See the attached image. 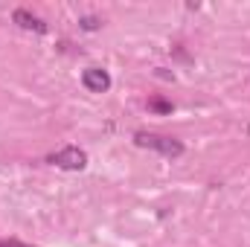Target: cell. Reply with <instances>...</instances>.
<instances>
[{
  "label": "cell",
  "instance_id": "5",
  "mask_svg": "<svg viewBox=\"0 0 250 247\" xmlns=\"http://www.w3.org/2000/svg\"><path fill=\"white\" fill-rule=\"evenodd\" d=\"M79 26H82L84 32H93V29H99V26H102V21H99V18H93V15H84V18L79 21Z\"/></svg>",
  "mask_w": 250,
  "mask_h": 247
},
{
  "label": "cell",
  "instance_id": "4",
  "mask_svg": "<svg viewBox=\"0 0 250 247\" xmlns=\"http://www.w3.org/2000/svg\"><path fill=\"white\" fill-rule=\"evenodd\" d=\"M15 23H18L21 29H26V32H38V35L47 32V23H44L41 18H35L32 12H26V9H15Z\"/></svg>",
  "mask_w": 250,
  "mask_h": 247
},
{
  "label": "cell",
  "instance_id": "6",
  "mask_svg": "<svg viewBox=\"0 0 250 247\" xmlns=\"http://www.w3.org/2000/svg\"><path fill=\"white\" fill-rule=\"evenodd\" d=\"M148 108H154V111H160V114H172V102H163V99H151Z\"/></svg>",
  "mask_w": 250,
  "mask_h": 247
},
{
  "label": "cell",
  "instance_id": "1",
  "mask_svg": "<svg viewBox=\"0 0 250 247\" xmlns=\"http://www.w3.org/2000/svg\"><path fill=\"white\" fill-rule=\"evenodd\" d=\"M134 143H137L140 148H151V151H157V154H163V157H169V160H178V157L184 154V143L175 140V137H163V134L137 131V134H134Z\"/></svg>",
  "mask_w": 250,
  "mask_h": 247
},
{
  "label": "cell",
  "instance_id": "7",
  "mask_svg": "<svg viewBox=\"0 0 250 247\" xmlns=\"http://www.w3.org/2000/svg\"><path fill=\"white\" fill-rule=\"evenodd\" d=\"M0 247H32V245H23V242H0Z\"/></svg>",
  "mask_w": 250,
  "mask_h": 247
},
{
  "label": "cell",
  "instance_id": "2",
  "mask_svg": "<svg viewBox=\"0 0 250 247\" xmlns=\"http://www.w3.org/2000/svg\"><path fill=\"white\" fill-rule=\"evenodd\" d=\"M47 163L56 166V169H64V172H82V169L87 166V154H84L79 145H67V148H62V151L50 154Z\"/></svg>",
  "mask_w": 250,
  "mask_h": 247
},
{
  "label": "cell",
  "instance_id": "3",
  "mask_svg": "<svg viewBox=\"0 0 250 247\" xmlns=\"http://www.w3.org/2000/svg\"><path fill=\"white\" fill-rule=\"evenodd\" d=\"M82 84L90 93H105L111 87V76L102 67H87V70H82Z\"/></svg>",
  "mask_w": 250,
  "mask_h": 247
}]
</instances>
